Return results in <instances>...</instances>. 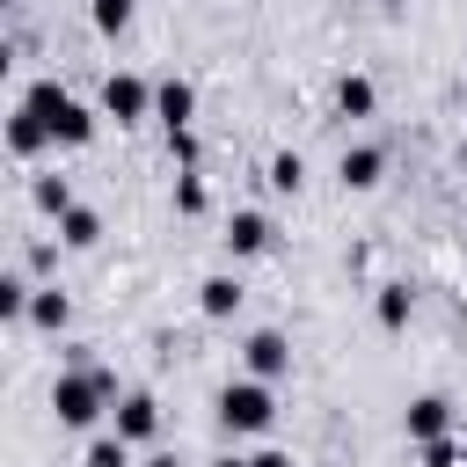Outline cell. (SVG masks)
Masks as SVG:
<instances>
[{
    "label": "cell",
    "mask_w": 467,
    "mask_h": 467,
    "mask_svg": "<svg viewBox=\"0 0 467 467\" xmlns=\"http://www.w3.org/2000/svg\"><path fill=\"white\" fill-rule=\"evenodd\" d=\"M153 117H161L168 131H182V124L197 117V88H190V80H161V88H153Z\"/></svg>",
    "instance_id": "9c48e42d"
},
{
    "label": "cell",
    "mask_w": 467,
    "mask_h": 467,
    "mask_svg": "<svg viewBox=\"0 0 467 467\" xmlns=\"http://www.w3.org/2000/svg\"><path fill=\"white\" fill-rule=\"evenodd\" d=\"M460 460H467V438H460Z\"/></svg>",
    "instance_id": "f1b7e54d"
},
{
    "label": "cell",
    "mask_w": 467,
    "mask_h": 467,
    "mask_svg": "<svg viewBox=\"0 0 467 467\" xmlns=\"http://www.w3.org/2000/svg\"><path fill=\"white\" fill-rule=\"evenodd\" d=\"M80 467H131V438H117V431L88 438V460H80Z\"/></svg>",
    "instance_id": "ffe728a7"
},
{
    "label": "cell",
    "mask_w": 467,
    "mask_h": 467,
    "mask_svg": "<svg viewBox=\"0 0 467 467\" xmlns=\"http://www.w3.org/2000/svg\"><path fill=\"white\" fill-rule=\"evenodd\" d=\"M29 197H36V212H51V219H58V212H73V204H80V197H73V182H66V175H36V182H29Z\"/></svg>",
    "instance_id": "e0dca14e"
},
{
    "label": "cell",
    "mask_w": 467,
    "mask_h": 467,
    "mask_svg": "<svg viewBox=\"0 0 467 467\" xmlns=\"http://www.w3.org/2000/svg\"><path fill=\"white\" fill-rule=\"evenodd\" d=\"M109 431H117V438H131V445H146V438L161 431V401H153V394H139V387H131V394H117V401H109Z\"/></svg>",
    "instance_id": "5b68a950"
},
{
    "label": "cell",
    "mask_w": 467,
    "mask_h": 467,
    "mask_svg": "<svg viewBox=\"0 0 467 467\" xmlns=\"http://www.w3.org/2000/svg\"><path fill=\"white\" fill-rule=\"evenodd\" d=\"M102 117H117V124L153 117V88H146L139 73H109V80H102Z\"/></svg>",
    "instance_id": "277c9868"
},
{
    "label": "cell",
    "mask_w": 467,
    "mask_h": 467,
    "mask_svg": "<svg viewBox=\"0 0 467 467\" xmlns=\"http://www.w3.org/2000/svg\"><path fill=\"white\" fill-rule=\"evenodd\" d=\"M29 299H36V285L22 270H7L0 277V321H29Z\"/></svg>",
    "instance_id": "ac0fdd59"
},
{
    "label": "cell",
    "mask_w": 467,
    "mask_h": 467,
    "mask_svg": "<svg viewBox=\"0 0 467 467\" xmlns=\"http://www.w3.org/2000/svg\"><path fill=\"white\" fill-rule=\"evenodd\" d=\"M372 314H379V328H409V314H416V292H409V285H379Z\"/></svg>",
    "instance_id": "2e32d148"
},
{
    "label": "cell",
    "mask_w": 467,
    "mask_h": 467,
    "mask_svg": "<svg viewBox=\"0 0 467 467\" xmlns=\"http://www.w3.org/2000/svg\"><path fill=\"white\" fill-rule=\"evenodd\" d=\"M117 401V379L102 372V365H66L58 379H51V416H58V431H95V416Z\"/></svg>",
    "instance_id": "6da1fadb"
},
{
    "label": "cell",
    "mask_w": 467,
    "mask_h": 467,
    "mask_svg": "<svg viewBox=\"0 0 467 467\" xmlns=\"http://www.w3.org/2000/svg\"><path fill=\"white\" fill-rule=\"evenodd\" d=\"M299 182H306V161H299V153H277V161H270V190H277V197H299Z\"/></svg>",
    "instance_id": "44dd1931"
},
{
    "label": "cell",
    "mask_w": 467,
    "mask_h": 467,
    "mask_svg": "<svg viewBox=\"0 0 467 467\" xmlns=\"http://www.w3.org/2000/svg\"><path fill=\"white\" fill-rule=\"evenodd\" d=\"M146 467H175V452H153V460H146Z\"/></svg>",
    "instance_id": "4316f807"
},
{
    "label": "cell",
    "mask_w": 467,
    "mask_h": 467,
    "mask_svg": "<svg viewBox=\"0 0 467 467\" xmlns=\"http://www.w3.org/2000/svg\"><path fill=\"white\" fill-rule=\"evenodd\" d=\"M241 365H248L255 379H285V372H292V343H285L277 328H255V336L241 343Z\"/></svg>",
    "instance_id": "8992f818"
},
{
    "label": "cell",
    "mask_w": 467,
    "mask_h": 467,
    "mask_svg": "<svg viewBox=\"0 0 467 467\" xmlns=\"http://www.w3.org/2000/svg\"><path fill=\"white\" fill-rule=\"evenodd\" d=\"M255 467H292V452H255Z\"/></svg>",
    "instance_id": "d4e9b609"
},
{
    "label": "cell",
    "mask_w": 467,
    "mask_h": 467,
    "mask_svg": "<svg viewBox=\"0 0 467 467\" xmlns=\"http://www.w3.org/2000/svg\"><path fill=\"white\" fill-rule=\"evenodd\" d=\"M29 321H36V328H51V336H58V328H66V321H73V299H66V292H58V285H36V299H29Z\"/></svg>",
    "instance_id": "5bb4252c"
},
{
    "label": "cell",
    "mask_w": 467,
    "mask_h": 467,
    "mask_svg": "<svg viewBox=\"0 0 467 467\" xmlns=\"http://www.w3.org/2000/svg\"><path fill=\"white\" fill-rule=\"evenodd\" d=\"M175 212H182V219H197V212H204V175H197V168H182V175H175Z\"/></svg>",
    "instance_id": "7402d4cb"
},
{
    "label": "cell",
    "mask_w": 467,
    "mask_h": 467,
    "mask_svg": "<svg viewBox=\"0 0 467 467\" xmlns=\"http://www.w3.org/2000/svg\"><path fill=\"white\" fill-rule=\"evenodd\" d=\"M22 109H36V117L51 124V146H95V109H88V102H73L58 80H29Z\"/></svg>",
    "instance_id": "7a4b0ae2"
},
{
    "label": "cell",
    "mask_w": 467,
    "mask_h": 467,
    "mask_svg": "<svg viewBox=\"0 0 467 467\" xmlns=\"http://www.w3.org/2000/svg\"><path fill=\"white\" fill-rule=\"evenodd\" d=\"M168 153H175V161H182V168H197V153H204V146H197V131H190V124H182V131H168Z\"/></svg>",
    "instance_id": "cb8c5ba5"
},
{
    "label": "cell",
    "mask_w": 467,
    "mask_h": 467,
    "mask_svg": "<svg viewBox=\"0 0 467 467\" xmlns=\"http://www.w3.org/2000/svg\"><path fill=\"white\" fill-rule=\"evenodd\" d=\"M219 423H226V438H255V431H270L277 423V394H270V379H226L219 387Z\"/></svg>",
    "instance_id": "3957f363"
},
{
    "label": "cell",
    "mask_w": 467,
    "mask_h": 467,
    "mask_svg": "<svg viewBox=\"0 0 467 467\" xmlns=\"http://www.w3.org/2000/svg\"><path fill=\"white\" fill-rule=\"evenodd\" d=\"M212 467H255V460H241V452H226V460H212Z\"/></svg>",
    "instance_id": "484cf974"
},
{
    "label": "cell",
    "mask_w": 467,
    "mask_h": 467,
    "mask_svg": "<svg viewBox=\"0 0 467 467\" xmlns=\"http://www.w3.org/2000/svg\"><path fill=\"white\" fill-rule=\"evenodd\" d=\"M416 452H423V467H467V460H460V445H452V438H423V445H416Z\"/></svg>",
    "instance_id": "603a6c76"
},
{
    "label": "cell",
    "mask_w": 467,
    "mask_h": 467,
    "mask_svg": "<svg viewBox=\"0 0 467 467\" xmlns=\"http://www.w3.org/2000/svg\"><path fill=\"white\" fill-rule=\"evenodd\" d=\"M336 109H343V117H372V109H379V88H372L365 73H343V80H336Z\"/></svg>",
    "instance_id": "4fadbf2b"
},
{
    "label": "cell",
    "mask_w": 467,
    "mask_h": 467,
    "mask_svg": "<svg viewBox=\"0 0 467 467\" xmlns=\"http://www.w3.org/2000/svg\"><path fill=\"white\" fill-rule=\"evenodd\" d=\"M131 15H139V0H88V22H95L102 36H124Z\"/></svg>",
    "instance_id": "d6986e66"
},
{
    "label": "cell",
    "mask_w": 467,
    "mask_h": 467,
    "mask_svg": "<svg viewBox=\"0 0 467 467\" xmlns=\"http://www.w3.org/2000/svg\"><path fill=\"white\" fill-rule=\"evenodd\" d=\"M44 146H51V124H44L36 109H15V117H7V153H15V161H36Z\"/></svg>",
    "instance_id": "30bf717a"
},
{
    "label": "cell",
    "mask_w": 467,
    "mask_h": 467,
    "mask_svg": "<svg viewBox=\"0 0 467 467\" xmlns=\"http://www.w3.org/2000/svg\"><path fill=\"white\" fill-rule=\"evenodd\" d=\"M241 299H248V292H241V277H234V270H212V277L197 285V306H204L212 321H226V314H241Z\"/></svg>",
    "instance_id": "7c38bea8"
},
{
    "label": "cell",
    "mask_w": 467,
    "mask_h": 467,
    "mask_svg": "<svg viewBox=\"0 0 467 467\" xmlns=\"http://www.w3.org/2000/svg\"><path fill=\"white\" fill-rule=\"evenodd\" d=\"M460 168H467V139H460Z\"/></svg>",
    "instance_id": "83f0119b"
},
{
    "label": "cell",
    "mask_w": 467,
    "mask_h": 467,
    "mask_svg": "<svg viewBox=\"0 0 467 467\" xmlns=\"http://www.w3.org/2000/svg\"><path fill=\"white\" fill-rule=\"evenodd\" d=\"M58 241H66V248H95V241H102V219H95L88 204H73V212H58Z\"/></svg>",
    "instance_id": "9a60e30c"
},
{
    "label": "cell",
    "mask_w": 467,
    "mask_h": 467,
    "mask_svg": "<svg viewBox=\"0 0 467 467\" xmlns=\"http://www.w3.org/2000/svg\"><path fill=\"white\" fill-rule=\"evenodd\" d=\"M336 175H343V190H372V182L387 175V153H379V146H343Z\"/></svg>",
    "instance_id": "8fae6325"
},
{
    "label": "cell",
    "mask_w": 467,
    "mask_h": 467,
    "mask_svg": "<svg viewBox=\"0 0 467 467\" xmlns=\"http://www.w3.org/2000/svg\"><path fill=\"white\" fill-rule=\"evenodd\" d=\"M401 431H409V445L445 438V431H452V401H445V394H416V401L401 409Z\"/></svg>",
    "instance_id": "52a82bcc"
},
{
    "label": "cell",
    "mask_w": 467,
    "mask_h": 467,
    "mask_svg": "<svg viewBox=\"0 0 467 467\" xmlns=\"http://www.w3.org/2000/svg\"><path fill=\"white\" fill-rule=\"evenodd\" d=\"M219 241H226V255H234V263H248V255H263V248H270V219H263V212H234Z\"/></svg>",
    "instance_id": "ba28073f"
}]
</instances>
